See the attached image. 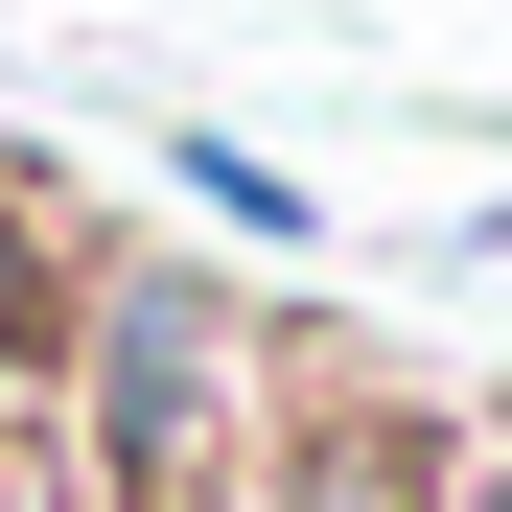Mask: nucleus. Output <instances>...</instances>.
I'll return each mask as SVG.
<instances>
[{
	"label": "nucleus",
	"instance_id": "obj_3",
	"mask_svg": "<svg viewBox=\"0 0 512 512\" xmlns=\"http://www.w3.org/2000/svg\"><path fill=\"white\" fill-rule=\"evenodd\" d=\"M94 256H117V233L70 210L24 140H0V396H47V373H70V303H94Z\"/></svg>",
	"mask_w": 512,
	"mask_h": 512
},
{
	"label": "nucleus",
	"instance_id": "obj_5",
	"mask_svg": "<svg viewBox=\"0 0 512 512\" xmlns=\"http://www.w3.org/2000/svg\"><path fill=\"white\" fill-rule=\"evenodd\" d=\"M443 512H512V443H466V489H443Z\"/></svg>",
	"mask_w": 512,
	"mask_h": 512
},
{
	"label": "nucleus",
	"instance_id": "obj_4",
	"mask_svg": "<svg viewBox=\"0 0 512 512\" xmlns=\"http://www.w3.org/2000/svg\"><path fill=\"white\" fill-rule=\"evenodd\" d=\"M163 210H210L233 256H326V187H303V163H256L233 117H163Z\"/></svg>",
	"mask_w": 512,
	"mask_h": 512
},
{
	"label": "nucleus",
	"instance_id": "obj_2",
	"mask_svg": "<svg viewBox=\"0 0 512 512\" xmlns=\"http://www.w3.org/2000/svg\"><path fill=\"white\" fill-rule=\"evenodd\" d=\"M466 489V419H419L396 373H303L280 443L233 466V512H443Z\"/></svg>",
	"mask_w": 512,
	"mask_h": 512
},
{
	"label": "nucleus",
	"instance_id": "obj_1",
	"mask_svg": "<svg viewBox=\"0 0 512 512\" xmlns=\"http://www.w3.org/2000/svg\"><path fill=\"white\" fill-rule=\"evenodd\" d=\"M280 396H303L280 303H256V280H210V256H94L70 373H47L70 466H94L117 512H233V466L280 443Z\"/></svg>",
	"mask_w": 512,
	"mask_h": 512
}]
</instances>
